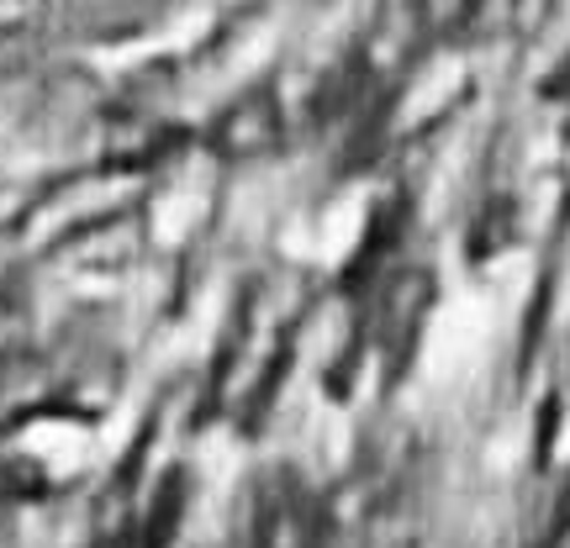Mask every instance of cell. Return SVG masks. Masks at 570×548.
Instances as JSON below:
<instances>
[{
  "label": "cell",
  "mask_w": 570,
  "mask_h": 548,
  "mask_svg": "<svg viewBox=\"0 0 570 548\" xmlns=\"http://www.w3.org/2000/svg\"><path fill=\"white\" fill-rule=\"evenodd\" d=\"M570 538V469L560 475L550 507H544V532H539V548H560Z\"/></svg>",
  "instance_id": "3"
},
{
  "label": "cell",
  "mask_w": 570,
  "mask_h": 548,
  "mask_svg": "<svg viewBox=\"0 0 570 548\" xmlns=\"http://www.w3.org/2000/svg\"><path fill=\"white\" fill-rule=\"evenodd\" d=\"M423 306H428V275H423V269L396 275V280L381 290V301H375L381 338H386L391 348H402L412 332H417V322H423Z\"/></svg>",
  "instance_id": "2"
},
{
  "label": "cell",
  "mask_w": 570,
  "mask_h": 548,
  "mask_svg": "<svg viewBox=\"0 0 570 548\" xmlns=\"http://www.w3.org/2000/svg\"><path fill=\"white\" fill-rule=\"evenodd\" d=\"M502 6H508L512 32H539V27L554 17V6H560V0H502Z\"/></svg>",
  "instance_id": "4"
},
{
  "label": "cell",
  "mask_w": 570,
  "mask_h": 548,
  "mask_svg": "<svg viewBox=\"0 0 570 548\" xmlns=\"http://www.w3.org/2000/svg\"><path fill=\"white\" fill-rule=\"evenodd\" d=\"M285 138V111L269 84H248L244 96L223 106V117L212 122V148L223 159H265Z\"/></svg>",
  "instance_id": "1"
}]
</instances>
